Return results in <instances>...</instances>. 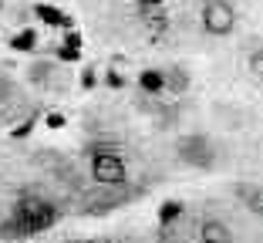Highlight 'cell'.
<instances>
[{
    "label": "cell",
    "mask_w": 263,
    "mask_h": 243,
    "mask_svg": "<svg viewBox=\"0 0 263 243\" xmlns=\"http://www.w3.org/2000/svg\"><path fill=\"white\" fill-rule=\"evenodd\" d=\"M58 220H61L58 203H51L47 196H41L34 189H24L10 203V216L0 223V236L4 240H31V236L54 230Z\"/></svg>",
    "instance_id": "1"
},
{
    "label": "cell",
    "mask_w": 263,
    "mask_h": 243,
    "mask_svg": "<svg viewBox=\"0 0 263 243\" xmlns=\"http://www.w3.org/2000/svg\"><path fill=\"white\" fill-rule=\"evenodd\" d=\"M85 156H88L91 179L98 186H125L128 182V162H125L118 142H91Z\"/></svg>",
    "instance_id": "2"
},
{
    "label": "cell",
    "mask_w": 263,
    "mask_h": 243,
    "mask_svg": "<svg viewBox=\"0 0 263 243\" xmlns=\"http://www.w3.org/2000/svg\"><path fill=\"white\" fill-rule=\"evenodd\" d=\"M199 21H202V31L206 34L226 38V34H233V27H236V7H233L230 0H202Z\"/></svg>",
    "instance_id": "3"
},
{
    "label": "cell",
    "mask_w": 263,
    "mask_h": 243,
    "mask_svg": "<svg viewBox=\"0 0 263 243\" xmlns=\"http://www.w3.org/2000/svg\"><path fill=\"white\" fill-rule=\"evenodd\" d=\"M179 159L193 169H209V165L216 162V152H213V142L206 135L193 132V135H182L179 139Z\"/></svg>",
    "instance_id": "4"
},
{
    "label": "cell",
    "mask_w": 263,
    "mask_h": 243,
    "mask_svg": "<svg viewBox=\"0 0 263 243\" xmlns=\"http://www.w3.org/2000/svg\"><path fill=\"white\" fill-rule=\"evenodd\" d=\"M139 17L142 24L148 27V34H152V41H162L165 31H169V10L159 4V7H139Z\"/></svg>",
    "instance_id": "5"
},
{
    "label": "cell",
    "mask_w": 263,
    "mask_h": 243,
    "mask_svg": "<svg viewBox=\"0 0 263 243\" xmlns=\"http://www.w3.org/2000/svg\"><path fill=\"white\" fill-rule=\"evenodd\" d=\"M199 240L202 243H236V236H233V230L226 227L223 220L206 216V220L199 223Z\"/></svg>",
    "instance_id": "6"
},
{
    "label": "cell",
    "mask_w": 263,
    "mask_h": 243,
    "mask_svg": "<svg viewBox=\"0 0 263 243\" xmlns=\"http://www.w3.org/2000/svg\"><path fill=\"white\" fill-rule=\"evenodd\" d=\"M34 14H37V21L47 24V27H64V31H71V27H74V17L64 14V10L54 7V4H37V7H34Z\"/></svg>",
    "instance_id": "7"
},
{
    "label": "cell",
    "mask_w": 263,
    "mask_h": 243,
    "mask_svg": "<svg viewBox=\"0 0 263 243\" xmlns=\"http://www.w3.org/2000/svg\"><path fill=\"white\" fill-rule=\"evenodd\" d=\"M139 88L145 95H165V71L162 68H145L139 74Z\"/></svg>",
    "instance_id": "8"
},
{
    "label": "cell",
    "mask_w": 263,
    "mask_h": 243,
    "mask_svg": "<svg viewBox=\"0 0 263 243\" xmlns=\"http://www.w3.org/2000/svg\"><path fill=\"white\" fill-rule=\"evenodd\" d=\"M182 213H186V206L179 203V199H165V203L159 206V227L169 230L176 220H182Z\"/></svg>",
    "instance_id": "9"
},
{
    "label": "cell",
    "mask_w": 263,
    "mask_h": 243,
    "mask_svg": "<svg viewBox=\"0 0 263 243\" xmlns=\"http://www.w3.org/2000/svg\"><path fill=\"white\" fill-rule=\"evenodd\" d=\"M10 51H17V54H31V51H37V31H17L14 38H10Z\"/></svg>",
    "instance_id": "10"
},
{
    "label": "cell",
    "mask_w": 263,
    "mask_h": 243,
    "mask_svg": "<svg viewBox=\"0 0 263 243\" xmlns=\"http://www.w3.org/2000/svg\"><path fill=\"white\" fill-rule=\"evenodd\" d=\"M186 85H189L186 71H179V68L165 71V91H172V95H182V91H186Z\"/></svg>",
    "instance_id": "11"
},
{
    "label": "cell",
    "mask_w": 263,
    "mask_h": 243,
    "mask_svg": "<svg viewBox=\"0 0 263 243\" xmlns=\"http://www.w3.org/2000/svg\"><path fill=\"white\" fill-rule=\"evenodd\" d=\"M236 193H240V196H247V206L253 213H263V193L256 186H236Z\"/></svg>",
    "instance_id": "12"
},
{
    "label": "cell",
    "mask_w": 263,
    "mask_h": 243,
    "mask_svg": "<svg viewBox=\"0 0 263 243\" xmlns=\"http://www.w3.org/2000/svg\"><path fill=\"white\" fill-rule=\"evenodd\" d=\"M58 58H61V61H68V64H74V61H81V47L61 44V47H58Z\"/></svg>",
    "instance_id": "13"
},
{
    "label": "cell",
    "mask_w": 263,
    "mask_h": 243,
    "mask_svg": "<svg viewBox=\"0 0 263 243\" xmlns=\"http://www.w3.org/2000/svg\"><path fill=\"white\" fill-rule=\"evenodd\" d=\"M44 122H47V128H64V125H68V118H64L61 111H47Z\"/></svg>",
    "instance_id": "14"
},
{
    "label": "cell",
    "mask_w": 263,
    "mask_h": 243,
    "mask_svg": "<svg viewBox=\"0 0 263 243\" xmlns=\"http://www.w3.org/2000/svg\"><path fill=\"white\" fill-rule=\"evenodd\" d=\"M250 74H253V78H260V74H263V54H260V51L250 54Z\"/></svg>",
    "instance_id": "15"
},
{
    "label": "cell",
    "mask_w": 263,
    "mask_h": 243,
    "mask_svg": "<svg viewBox=\"0 0 263 243\" xmlns=\"http://www.w3.org/2000/svg\"><path fill=\"white\" fill-rule=\"evenodd\" d=\"M34 122H37V115H31V118H27V122H24V125H17V128H14V132H10V135H14V139H24V135H31Z\"/></svg>",
    "instance_id": "16"
},
{
    "label": "cell",
    "mask_w": 263,
    "mask_h": 243,
    "mask_svg": "<svg viewBox=\"0 0 263 243\" xmlns=\"http://www.w3.org/2000/svg\"><path fill=\"white\" fill-rule=\"evenodd\" d=\"M81 41H85V38H81V31H78V27H71V31L64 34V44H68V47H81Z\"/></svg>",
    "instance_id": "17"
},
{
    "label": "cell",
    "mask_w": 263,
    "mask_h": 243,
    "mask_svg": "<svg viewBox=\"0 0 263 243\" xmlns=\"http://www.w3.org/2000/svg\"><path fill=\"white\" fill-rule=\"evenodd\" d=\"M98 85V74H95V68H85V74H81V88H95Z\"/></svg>",
    "instance_id": "18"
},
{
    "label": "cell",
    "mask_w": 263,
    "mask_h": 243,
    "mask_svg": "<svg viewBox=\"0 0 263 243\" xmlns=\"http://www.w3.org/2000/svg\"><path fill=\"white\" fill-rule=\"evenodd\" d=\"M105 81H108L111 88H122V85H125V78L118 74V71H108V74H105Z\"/></svg>",
    "instance_id": "19"
},
{
    "label": "cell",
    "mask_w": 263,
    "mask_h": 243,
    "mask_svg": "<svg viewBox=\"0 0 263 243\" xmlns=\"http://www.w3.org/2000/svg\"><path fill=\"white\" fill-rule=\"evenodd\" d=\"M71 243H118V240H108V236H88V240H71Z\"/></svg>",
    "instance_id": "20"
},
{
    "label": "cell",
    "mask_w": 263,
    "mask_h": 243,
    "mask_svg": "<svg viewBox=\"0 0 263 243\" xmlns=\"http://www.w3.org/2000/svg\"><path fill=\"white\" fill-rule=\"evenodd\" d=\"M139 7H159V4H165V0H135Z\"/></svg>",
    "instance_id": "21"
}]
</instances>
